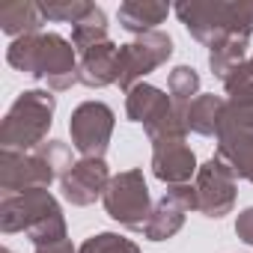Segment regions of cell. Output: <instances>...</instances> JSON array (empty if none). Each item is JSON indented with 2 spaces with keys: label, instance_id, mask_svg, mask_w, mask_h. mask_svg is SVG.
I'll list each match as a JSON object with an SVG mask.
<instances>
[{
  "label": "cell",
  "instance_id": "5bb4252c",
  "mask_svg": "<svg viewBox=\"0 0 253 253\" xmlns=\"http://www.w3.org/2000/svg\"><path fill=\"white\" fill-rule=\"evenodd\" d=\"M119 81V45L113 39L98 42L95 48L78 57V84L89 89H104Z\"/></svg>",
  "mask_w": 253,
  "mask_h": 253
},
{
  "label": "cell",
  "instance_id": "484cf974",
  "mask_svg": "<svg viewBox=\"0 0 253 253\" xmlns=\"http://www.w3.org/2000/svg\"><path fill=\"white\" fill-rule=\"evenodd\" d=\"M0 253H12V250H9V247H3V250H0Z\"/></svg>",
  "mask_w": 253,
  "mask_h": 253
},
{
  "label": "cell",
  "instance_id": "44dd1931",
  "mask_svg": "<svg viewBox=\"0 0 253 253\" xmlns=\"http://www.w3.org/2000/svg\"><path fill=\"white\" fill-rule=\"evenodd\" d=\"M167 92H170L173 104L188 107V104L200 95V75H197V69H191V66H176V69L170 72V78H167Z\"/></svg>",
  "mask_w": 253,
  "mask_h": 253
},
{
  "label": "cell",
  "instance_id": "2e32d148",
  "mask_svg": "<svg viewBox=\"0 0 253 253\" xmlns=\"http://www.w3.org/2000/svg\"><path fill=\"white\" fill-rule=\"evenodd\" d=\"M167 15H170V6L167 3H155V0H128V3H122L119 12H116L119 27L134 33V36L155 33V27Z\"/></svg>",
  "mask_w": 253,
  "mask_h": 253
},
{
  "label": "cell",
  "instance_id": "d4e9b609",
  "mask_svg": "<svg viewBox=\"0 0 253 253\" xmlns=\"http://www.w3.org/2000/svg\"><path fill=\"white\" fill-rule=\"evenodd\" d=\"M36 253H78V250L66 238V241H57V244H42V247H36Z\"/></svg>",
  "mask_w": 253,
  "mask_h": 253
},
{
  "label": "cell",
  "instance_id": "7c38bea8",
  "mask_svg": "<svg viewBox=\"0 0 253 253\" xmlns=\"http://www.w3.org/2000/svg\"><path fill=\"white\" fill-rule=\"evenodd\" d=\"M110 179L113 176L104 158H78L60 179V191L72 206H92L98 197H104Z\"/></svg>",
  "mask_w": 253,
  "mask_h": 253
},
{
  "label": "cell",
  "instance_id": "5b68a950",
  "mask_svg": "<svg viewBox=\"0 0 253 253\" xmlns=\"http://www.w3.org/2000/svg\"><path fill=\"white\" fill-rule=\"evenodd\" d=\"M57 98L51 89H27L21 92L0 125V149L12 152H36L48 143V131L54 125Z\"/></svg>",
  "mask_w": 253,
  "mask_h": 253
},
{
  "label": "cell",
  "instance_id": "8fae6325",
  "mask_svg": "<svg viewBox=\"0 0 253 253\" xmlns=\"http://www.w3.org/2000/svg\"><path fill=\"white\" fill-rule=\"evenodd\" d=\"M188 211H197V194H194V185H182V188H170L155 206H152V214L143 226V235L149 241H167L173 238L182 226H185V217Z\"/></svg>",
  "mask_w": 253,
  "mask_h": 253
},
{
  "label": "cell",
  "instance_id": "e0dca14e",
  "mask_svg": "<svg viewBox=\"0 0 253 253\" xmlns=\"http://www.w3.org/2000/svg\"><path fill=\"white\" fill-rule=\"evenodd\" d=\"M42 24H45L42 6L33 3V0H21V3H12V6L0 9V30L6 36H12V39L42 33Z\"/></svg>",
  "mask_w": 253,
  "mask_h": 253
},
{
  "label": "cell",
  "instance_id": "ba28073f",
  "mask_svg": "<svg viewBox=\"0 0 253 253\" xmlns=\"http://www.w3.org/2000/svg\"><path fill=\"white\" fill-rule=\"evenodd\" d=\"M194 194H197V211L203 217L220 220L235 209V197H238V182L232 167L211 155L206 164H200L197 176H194Z\"/></svg>",
  "mask_w": 253,
  "mask_h": 253
},
{
  "label": "cell",
  "instance_id": "7a4b0ae2",
  "mask_svg": "<svg viewBox=\"0 0 253 253\" xmlns=\"http://www.w3.org/2000/svg\"><path fill=\"white\" fill-rule=\"evenodd\" d=\"M0 229L6 235L24 232L36 247L66 241V217L60 200L48 188L6 194L0 200Z\"/></svg>",
  "mask_w": 253,
  "mask_h": 253
},
{
  "label": "cell",
  "instance_id": "cb8c5ba5",
  "mask_svg": "<svg viewBox=\"0 0 253 253\" xmlns=\"http://www.w3.org/2000/svg\"><path fill=\"white\" fill-rule=\"evenodd\" d=\"M235 235H238L244 244L253 247V206H247V209L238 211V217H235Z\"/></svg>",
  "mask_w": 253,
  "mask_h": 253
},
{
  "label": "cell",
  "instance_id": "277c9868",
  "mask_svg": "<svg viewBox=\"0 0 253 253\" xmlns=\"http://www.w3.org/2000/svg\"><path fill=\"white\" fill-rule=\"evenodd\" d=\"M176 15L185 30L209 51L232 33H253V0H185L176 6Z\"/></svg>",
  "mask_w": 253,
  "mask_h": 253
},
{
  "label": "cell",
  "instance_id": "30bf717a",
  "mask_svg": "<svg viewBox=\"0 0 253 253\" xmlns=\"http://www.w3.org/2000/svg\"><path fill=\"white\" fill-rule=\"evenodd\" d=\"M116 116L110 104L104 101H84L69 116V134L72 146L81 152V158H104L110 137H113Z\"/></svg>",
  "mask_w": 253,
  "mask_h": 253
},
{
  "label": "cell",
  "instance_id": "8992f818",
  "mask_svg": "<svg viewBox=\"0 0 253 253\" xmlns=\"http://www.w3.org/2000/svg\"><path fill=\"white\" fill-rule=\"evenodd\" d=\"M217 158L232 167L235 179L253 185V95L226 98L217 128Z\"/></svg>",
  "mask_w": 253,
  "mask_h": 253
},
{
  "label": "cell",
  "instance_id": "d6986e66",
  "mask_svg": "<svg viewBox=\"0 0 253 253\" xmlns=\"http://www.w3.org/2000/svg\"><path fill=\"white\" fill-rule=\"evenodd\" d=\"M247 39H250V36L232 33V36H226L223 42H217V45L209 51V69H211L217 78H226L235 66H241V63L247 60Z\"/></svg>",
  "mask_w": 253,
  "mask_h": 253
},
{
  "label": "cell",
  "instance_id": "ffe728a7",
  "mask_svg": "<svg viewBox=\"0 0 253 253\" xmlns=\"http://www.w3.org/2000/svg\"><path fill=\"white\" fill-rule=\"evenodd\" d=\"M107 39H110V36H107V15H104L101 6H92V12H89L81 24L72 27V45H75L78 57H81L84 51L95 48L98 42H107Z\"/></svg>",
  "mask_w": 253,
  "mask_h": 253
},
{
  "label": "cell",
  "instance_id": "7402d4cb",
  "mask_svg": "<svg viewBox=\"0 0 253 253\" xmlns=\"http://www.w3.org/2000/svg\"><path fill=\"white\" fill-rule=\"evenodd\" d=\"M42 6V15L48 21H63V24H81L95 3H89V0H48V3H39Z\"/></svg>",
  "mask_w": 253,
  "mask_h": 253
},
{
  "label": "cell",
  "instance_id": "6da1fadb",
  "mask_svg": "<svg viewBox=\"0 0 253 253\" xmlns=\"http://www.w3.org/2000/svg\"><path fill=\"white\" fill-rule=\"evenodd\" d=\"M6 63L36 81H42L51 92H66L78 84V51L72 39L60 33H33L12 39L6 48Z\"/></svg>",
  "mask_w": 253,
  "mask_h": 253
},
{
  "label": "cell",
  "instance_id": "3957f363",
  "mask_svg": "<svg viewBox=\"0 0 253 253\" xmlns=\"http://www.w3.org/2000/svg\"><path fill=\"white\" fill-rule=\"evenodd\" d=\"M72 149L69 143L48 140L36 152H12L0 149V191L6 194H24L51 188V182L63 179L72 167Z\"/></svg>",
  "mask_w": 253,
  "mask_h": 253
},
{
  "label": "cell",
  "instance_id": "ac0fdd59",
  "mask_svg": "<svg viewBox=\"0 0 253 253\" xmlns=\"http://www.w3.org/2000/svg\"><path fill=\"white\" fill-rule=\"evenodd\" d=\"M223 107H226V98H220L214 92H200L188 104V128L200 137H217Z\"/></svg>",
  "mask_w": 253,
  "mask_h": 253
},
{
  "label": "cell",
  "instance_id": "4fadbf2b",
  "mask_svg": "<svg viewBox=\"0 0 253 253\" xmlns=\"http://www.w3.org/2000/svg\"><path fill=\"white\" fill-rule=\"evenodd\" d=\"M197 170H200V164H197V155H194V149L188 143L152 146V176L158 182H164L167 188L191 185Z\"/></svg>",
  "mask_w": 253,
  "mask_h": 253
},
{
  "label": "cell",
  "instance_id": "9a60e30c",
  "mask_svg": "<svg viewBox=\"0 0 253 253\" xmlns=\"http://www.w3.org/2000/svg\"><path fill=\"white\" fill-rule=\"evenodd\" d=\"M173 107H176L173 98L152 84H137L131 92H125V113H128L131 122H140L143 128L164 119Z\"/></svg>",
  "mask_w": 253,
  "mask_h": 253
},
{
  "label": "cell",
  "instance_id": "4316f807",
  "mask_svg": "<svg viewBox=\"0 0 253 253\" xmlns=\"http://www.w3.org/2000/svg\"><path fill=\"white\" fill-rule=\"evenodd\" d=\"M247 60H250V63H253V57H247Z\"/></svg>",
  "mask_w": 253,
  "mask_h": 253
},
{
  "label": "cell",
  "instance_id": "603a6c76",
  "mask_svg": "<svg viewBox=\"0 0 253 253\" xmlns=\"http://www.w3.org/2000/svg\"><path fill=\"white\" fill-rule=\"evenodd\" d=\"M78 253H143V250L119 232H98V235H89L78 247Z\"/></svg>",
  "mask_w": 253,
  "mask_h": 253
},
{
  "label": "cell",
  "instance_id": "52a82bcc",
  "mask_svg": "<svg viewBox=\"0 0 253 253\" xmlns=\"http://www.w3.org/2000/svg\"><path fill=\"white\" fill-rule=\"evenodd\" d=\"M101 203H104V211L110 220H116L125 229L143 232V226L152 214V197H149L143 170H125V173L113 176Z\"/></svg>",
  "mask_w": 253,
  "mask_h": 253
},
{
  "label": "cell",
  "instance_id": "9c48e42d",
  "mask_svg": "<svg viewBox=\"0 0 253 253\" xmlns=\"http://www.w3.org/2000/svg\"><path fill=\"white\" fill-rule=\"evenodd\" d=\"M170 57H173V39L161 30L137 36L128 45H119V81H116V86L122 92H131L137 84H143V78L149 72L164 66Z\"/></svg>",
  "mask_w": 253,
  "mask_h": 253
}]
</instances>
